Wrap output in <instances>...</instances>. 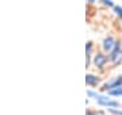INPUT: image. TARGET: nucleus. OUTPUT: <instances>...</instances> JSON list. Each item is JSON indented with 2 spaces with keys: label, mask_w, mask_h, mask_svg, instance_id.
<instances>
[{
  "label": "nucleus",
  "mask_w": 122,
  "mask_h": 115,
  "mask_svg": "<svg viewBox=\"0 0 122 115\" xmlns=\"http://www.w3.org/2000/svg\"><path fill=\"white\" fill-rule=\"evenodd\" d=\"M87 96L88 99H94L96 102V104L99 107H102V108H119L121 107V103L118 102V100H115V97L110 96V95H107L106 92H98L95 88H90L87 89Z\"/></svg>",
  "instance_id": "f257e3e1"
},
{
  "label": "nucleus",
  "mask_w": 122,
  "mask_h": 115,
  "mask_svg": "<svg viewBox=\"0 0 122 115\" xmlns=\"http://www.w3.org/2000/svg\"><path fill=\"white\" fill-rule=\"evenodd\" d=\"M109 64H110L109 54L105 53L102 49H96L94 56H92V67L95 68L96 71L105 72Z\"/></svg>",
  "instance_id": "f03ea898"
},
{
  "label": "nucleus",
  "mask_w": 122,
  "mask_h": 115,
  "mask_svg": "<svg viewBox=\"0 0 122 115\" xmlns=\"http://www.w3.org/2000/svg\"><path fill=\"white\" fill-rule=\"evenodd\" d=\"M109 58H110V65L113 68L122 65V41L121 39H118L114 50L109 54Z\"/></svg>",
  "instance_id": "7ed1b4c3"
},
{
  "label": "nucleus",
  "mask_w": 122,
  "mask_h": 115,
  "mask_svg": "<svg viewBox=\"0 0 122 115\" xmlns=\"http://www.w3.org/2000/svg\"><path fill=\"white\" fill-rule=\"evenodd\" d=\"M117 42H118V38H115L114 35L109 34V35H106L105 38L102 39V42H100V49H102L105 53L110 54L114 50L115 45H117Z\"/></svg>",
  "instance_id": "20e7f679"
},
{
  "label": "nucleus",
  "mask_w": 122,
  "mask_h": 115,
  "mask_svg": "<svg viewBox=\"0 0 122 115\" xmlns=\"http://www.w3.org/2000/svg\"><path fill=\"white\" fill-rule=\"evenodd\" d=\"M119 84H122V76L121 75H118V76H115V77H111V79L103 81L102 85H100V91H102V92H107L109 89L114 88V87H117V85H119Z\"/></svg>",
  "instance_id": "39448f33"
},
{
  "label": "nucleus",
  "mask_w": 122,
  "mask_h": 115,
  "mask_svg": "<svg viewBox=\"0 0 122 115\" xmlns=\"http://www.w3.org/2000/svg\"><path fill=\"white\" fill-rule=\"evenodd\" d=\"M96 46L92 41H87L86 42V68L92 67V56L95 53Z\"/></svg>",
  "instance_id": "423d86ee"
},
{
  "label": "nucleus",
  "mask_w": 122,
  "mask_h": 115,
  "mask_svg": "<svg viewBox=\"0 0 122 115\" xmlns=\"http://www.w3.org/2000/svg\"><path fill=\"white\" fill-rule=\"evenodd\" d=\"M102 83L103 81H102L100 75H95V73H87L86 75V84L90 88H98L102 85Z\"/></svg>",
  "instance_id": "0eeeda50"
},
{
  "label": "nucleus",
  "mask_w": 122,
  "mask_h": 115,
  "mask_svg": "<svg viewBox=\"0 0 122 115\" xmlns=\"http://www.w3.org/2000/svg\"><path fill=\"white\" fill-rule=\"evenodd\" d=\"M106 93L110 95V96H113V97H122V84H119V85H117V87H114V88L109 89Z\"/></svg>",
  "instance_id": "6e6552de"
},
{
  "label": "nucleus",
  "mask_w": 122,
  "mask_h": 115,
  "mask_svg": "<svg viewBox=\"0 0 122 115\" xmlns=\"http://www.w3.org/2000/svg\"><path fill=\"white\" fill-rule=\"evenodd\" d=\"M113 14L115 15V18H118L122 22V5H119V4L114 5L113 7Z\"/></svg>",
  "instance_id": "1a4fd4ad"
},
{
  "label": "nucleus",
  "mask_w": 122,
  "mask_h": 115,
  "mask_svg": "<svg viewBox=\"0 0 122 115\" xmlns=\"http://www.w3.org/2000/svg\"><path fill=\"white\" fill-rule=\"evenodd\" d=\"M99 3L103 5L105 8H111V10H113V7L115 5V3H114L113 0H99Z\"/></svg>",
  "instance_id": "9d476101"
},
{
  "label": "nucleus",
  "mask_w": 122,
  "mask_h": 115,
  "mask_svg": "<svg viewBox=\"0 0 122 115\" xmlns=\"http://www.w3.org/2000/svg\"><path fill=\"white\" fill-rule=\"evenodd\" d=\"M86 115H106L105 111L102 110H94V108H88L86 111Z\"/></svg>",
  "instance_id": "9b49d317"
},
{
  "label": "nucleus",
  "mask_w": 122,
  "mask_h": 115,
  "mask_svg": "<svg viewBox=\"0 0 122 115\" xmlns=\"http://www.w3.org/2000/svg\"><path fill=\"white\" fill-rule=\"evenodd\" d=\"M107 112L111 114V115H122L121 107H119V108H107Z\"/></svg>",
  "instance_id": "f8f14e48"
},
{
  "label": "nucleus",
  "mask_w": 122,
  "mask_h": 115,
  "mask_svg": "<svg viewBox=\"0 0 122 115\" xmlns=\"http://www.w3.org/2000/svg\"><path fill=\"white\" fill-rule=\"evenodd\" d=\"M87 3H88V5H92L96 3V0H87Z\"/></svg>",
  "instance_id": "ddd939ff"
},
{
  "label": "nucleus",
  "mask_w": 122,
  "mask_h": 115,
  "mask_svg": "<svg viewBox=\"0 0 122 115\" xmlns=\"http://www.w3.org/2000/svg\"><path fill=\"white\" fill-rule=\"evenodd\" d=\"M121 76H122V75H121Z\"/></svg>",
  "instance_id": "4468645a"
}]
</instances>
